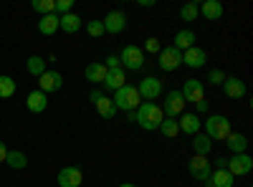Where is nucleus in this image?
Returning <instances> with one entry per match:
<instances>
[{"label":"nucleus","mask_w":253,"mask_h":187,"mask_svg":"<svg viewBox=\"0 0 253 187\" xmlns=\"http://www.w3.org/2000/svg\"><path fill=\"white\" fill-rule=\"evenodd\" d=\"M162 119H165V114H162V109L157 107L155 101H142L139 107L134 109V121L139 124L144 132H155V129H160Z\"/></svg>","instance_id":"1"},{"label":"nucleus","mask_w":253,"mask_h":187,"mask_svg":"<svg viewBox=\"0 0 253 187\" xmlns=\"http://www.w3.org/2000/svg\"><path fill=\"white\" fill-rule=\"evenodd\" d=\"M114 107H117V112L122 109V112H134L137 107H139V91H137V86H129V84H124L122 89H117L114 91Z\"/></svg>","instance_id":"2"},{"label":"nucleus","mask_w":253,"mask_h":187,"mask_svg":"<svg viewBox=\"0 0 253 187\" xmlns=\"http://www.w3.org/2000/svg\"><path fill=\"white\" fill-rule=\"evenodd\" d=\"M228 134H230V119H228V116H223V114H210V116L205 119V137H208V139L223 142V139H228Z\"/></svg>","instance_id":"3"},{"label":"nucleus","mask_w":253,"mask_h":187,"mask_svg":"<svg viewBox=\"0 0 253 187\" xmlns=\"http://www.w3.org/2000/svg\"><path fill=\"white\" fill-rule=\"evenodd\" d=\"M162 114L167 116V119H177L180 114H185V99H182V94L175 89V91H167V96H165V104H162Z\"/></svg>","instance_id":"4"},{"label":"nucleus","mask_w":253,"mask_h":187,"mask_svg":"<svg viewBox=\"0 0 253 187\" xmlns=\"http://www.w3.org/2000/svg\"><path fill=\"white\" fill-rule=\"evenodd\" d=\"M119 64L129 71H139L144 66V51L137 48V46H124L122 53H119Z\"/></svg>","instance_id":"5"},{"label":"nucleus","mask_w":253,"mask_h":187,"mask_svg":"<svg viewBox=\"0 0 253 187\" xmlns=\"http://www.w3.org/2000/svg\"><path fill=\"white\" fill-rule=\"evenodd\" d=\"M225 170L233 175V177H243V175H248L251 170H253V159H251V154H233V159H228V164H225Z\"/></svg>","instance_id":"6"},{"label":"nucleus","mask_w":253,"mask_h":187,"mask_svg":"<svg viewBox=\"0 0 253 187\" xmlns=\"http://www.w3.org/2000/svg\"><path fill=\"white\" fill-rule=\"evenodd\" d=\"M137 91H139V99H144V101H155V99L162 94V81L155 78V76H147V78L139 81Z\"/></svg>","instance_id":"7"},{"label":"nucleus","mask_w":253,"mask_h":187,"mask_svg":"<svg viewBox=\"0 0 253 187\" xmlns=\"http://www.w3.org/2000/svg\"><path fill=\"white\" fill-rule=\"evenodd\" d=\"M91 101H94V107H96V112H99V116L101 119H114L117 116V107H114V101L109 99V96H104L101 91H91Z\"/></svg>","instance_id":"8"},{"label":"nucleus","mask_w":253,"mask_h":187,"mask_svg":"<svg viewBox=\"0 0 253 187\" xmlns=\"http://www.w3.org/2000/svg\"><path fill=\"white\" fill-rule=\"evenodd\" d=\"M157 64H160L162 71H177L180 64H182V53L177 48H172V46H167V48L160 51V61H157Z\"/></svg>","instance_id":"9"},{"label":"nucleus","mask_w":253,"mask_h":187,"mask_svg":"<svg viewBox=\"0 0 253 187\" xmlns=\"http://www.w3.org/2000/svg\"><path fill=\"white\" fill-rule=\"evenodd\" d=\"M180 94H182L185 104H187V101H190V104H198V101L205 99V86H203V81H198V78H187Z\"/></svg>","instance_id":"10"},{"label":"nucleus","mask_w":253,"mask_h":187,"mask_svg":"<svg viewBox=\"0 0 253 187\" xmlns=\"http://www.w3.org/2000/svg\"><path fill=\"white\" fill-rule=\"evenodd\" d=\"M187 170H190V175H193V180H198V182H208L210 172H213V170H210L208 157H200V154H195L193 159H190Z\"/></svg>","instance_id":"11"},{"label":"nucleus","mask_w":253,"mask_h":187,"mask_svg":"<svg viewBox=\"0 0 253 187\" xmlns=\"http://www.w3.org/2000/svg\"><path fill=\"white\" fill-rule=\"evenodd\" d=\"M101 23H104V33L117 36V33H122V31L126 28V15H124L122 10H109L107 18H104Z\"/></svg>","instance_id":"12"},{"label":"nucleus","mask_w":253,"mask_h":187,"mask_svg":"<svg viewBox=\"0 0 253 187\" xmlns=\"http://www.w3.org/2000/svg\"><path fill=\"white\" fill-rule=\"evenodd\" d=\"M223 91H225L228 99H243L248 89H246V81H241L238 76H225V81H223Z\"/></svg>","instance_id":"13"},{"label":"nucleus","mask_w":253,"mask_h":187,"mask_svg":"<svg viewBox=\"0 0 253 187\" xmlns=\"http://www.w3.org/2000/svg\"><path fill=\"white\" fill-rule=\"evenodd\" d=\"M84 172L79 167H63L58 172V187H81Z\"/></svg>","instance_id":"14"},{"label":"nucleus","mask_w":253,"mask_h":187,"mask_svg":"<svg viewBox=\"0 0 253 187\" xmlns=\"http://www.w3.org/2000/svg\"><path fill=\"white\" fill-rule=\"evenodd\" d=\"M63 86V76L58 71H46L43 76H38V89L48 94V91H58Z\"/></svg>","instance_id":"15"},{"label":"nucleus","mask_w":253,"mask_h":187,"mask_svg":"<svg viewBox=\"0 0 253 187\" xmlns=\"http://www.w3.org/2000/svg\"><path fill=\"white\" fill-rule=\"evenodd\" d=\"M182 64L190 66V69H203V66L208 64V53H205L203 48L193 46V48H187V51L182 53Z\"/></svg>","instance_id":"16"},{"label":"nucleus","mask_w":253,"mask_h":187,"mask_svg":"<svg viewBox=\"0 0 253 187\" xmlns=\"http://www.w3.org/2000/svg\"><path fill=\"white\" fill-rule=\"evenodd\" d=\"M126 84V74H124V69L119 66V69H109L107 71V78H104V89H109V91H117V89H122Z\"/></svg>","instance_id":"17"},{"label":"nucleus","mask_w":253,"mask_h":187,"mask_svg":"<svg viewBox=\"0 0 253 187\" xmlns=\"http://www.w3.org/2000/svg\"><path fill=\"white\" fill-rule=\"evenodd\" d=\"M26 107H28V112L31 114H41V112H46V107H48V96L43 94V91H31L28 94V99H26Z\"/></svg>","instance_id":"18"},{"label":"nucleus","mask_w":253,"mask_h":187,"mask_svg":"<svg viewBox=\"0 0 253 187\" xmlns=\"http://www.w3.org/2000/svg\"><path fill=\"white\" fill-rule=\"evenodd\" d=\"M200 119H198V114H180V121H177V127H180V132H185V134H190V137H195L198 132H200Z\"/></svg>","instance_id":"19"},{"label":"nucleus","mask_w":253,"mask_h":187,"mask_svg":"<svg viewBox=\"0 0 253 187\" xmlns=\"http://www.w3.org/2000/svg\"><path fill=\"white\" fill-rule=\"evenodd\" d=\"M233 182H236V177L228 170H215L208 177V187H233Z\"/></svg>","instance_id":"20"},{"label":"nucleus","mask_w":253,"mask_h":187,"mask_svg":"<svg viewBox=\"0 0 253 187\" xmlns=\"http://www.w3.org/2000/svg\"><path fill=\"white\" fill-rule=\"evenodd\" d=\"M58 28L63 33H79L81 31V18L76 13H66V15H58Z\"/></svg>","instance_id":"21"},{"label":"nucleus","mask_w":253,"mask_h":187,"mask_svg":"<svg viewBox=\"0 0 253 187\" xmlns=\"http://www.w3.org/2000/svg\"><path fill=\"white\" fill-rule=\"evenodd\" d=\"M195 46V33L190 31V28H185V31H177V36H175V43H172V48H177L180 53H185L187 48H193Z\"/></svg>","instance_id":"22"},{"label":"nucleus","mask_w":253,"mask_h":187,"mask_svg":"<svg viewBox=\"0 0 253 187\" xmlns=\"http://www.w3.org/2000/svg\"><path fill=\"white\" fill-rule=\"evenodd\" d=\"M107 71H109V69L104 66V64H96V61H94V64L86 66V71H84V74H86V81H91V84H104Z\"/></svg>","instance_id":"23"},{"label":"nucleus","mask_w":253,"mask_h":187,"mask_svg":"<svg viewBox=\"0 0 253 187\" xmlns=\"http://www.w3.org/2000/svg\"><path fill=\"white\" fill-rule=\"evenodd\" d=\"M225 144H228V150L233 152V154H243V152L248 150V137H246V134H233V132H230L228 139H225Z\"/></svg>","instance_id":"24"},{"label":"nucleus","mask_w":253,"mask_h":187,"mask_svg":"<svg viewBox=\"0 0 253 187\" xmlns=\"http://www.w3.org/2000/svg\"><path fill=\"white\" fill-rule=\"evenodd\" d=\"M58 31V15L51 13V15H41L38 20V33H43V36H53Z\"/></svg>","instance_id":"25"},{"label":"nucleus","mask_w":253,"mask_h":187,"mask_svg":"<svg viewBox=\"0 0 253 187\" xmlns=\"http://www.w3.org/2000/svg\"><path fill=\"white\" fill-rule=\"evenodd\" d=\"M200 15H205L208 20H220L223 5L218 3V0H205V3L200 5Z\"/></svg>","instance_id":"26"},{"label":"nucleus","mask_w":253,"mask_h":187,"mask_svg":"<svg viewBox=\"0 0 253 187\" xmlns=\"http://www.w3.org/2000/svg\"><path fill=\"white\" fill-rule=\"evenodd\" d=\"M193 150H195V154H200V157H208L210 154V150H213V139H208L205 134H195L193 137Z\"/></svg>","instance_id":"27"},{"label":"nucleus","mask_w":253,"mask_h":187,"mask_svg":"<svg viewBox=\"0 0 253 187\" xmlns=\"http://www.w3.org/2000/svg\"><path fill=\"white\" fill-rule=\"evenodd\" d=\"M26 69H28L31 76H43V74L48 71V69H46V61L41 58V56H31L28 64H26Z\"/></svg>","instance_id":"28"},{"label":"nucleus","mask_w":253,"mask_h":187,"mask_svg":"<svg viewBox=\"0 0 253 187\" xmlns=\"http://www.w3.org/2000/svg\"><path fill=\"white\" fill-rule=\"evenodd\" d=\"M5 162L10 164L13 170H26V167H28V157H26L23 152H15V150H13V152H8Z\"/></svg>","instance_id":"29"},{"label":"nucleus","mask_w":253,"mask_h":187,"mask_svg":"<svg viewBox=\"0 0 253 187\" xmlns=\"http://www.w3.org/2000/svg\"><path fill=\"white\" fill-rule=\"evenodd\" d=\"M198 15H200V5H198V3H185V5L180 8V18L185 20V23H193V20H198Z\"/></svg>","instance_id":"30"},{"label":"nucleus","mask_w":253,"mask_h":187,"mask_svg":"<svg viewBox=\"0 0 253 187\" xmlns=\"http://www.w3.org/2000/svg\"><path fill=\"white\" fill-rule=\"evenodd\" d=\"M160 132L167 137V139H172V137H177L180 134V127H177V119H162V124H160Z\"/></svg>","instance_id":"31"},{"label":"nucleus","mask_w":253,"mask_h":187,"mask_svg":"<svg viewBox=\"0 0 253 187\" xmlns=\"http://www.w3.org/2000/svg\"><path fill=\"white\" fill-rule=\"evenodd\" d=\"M15 94V81L10 76H0V99H10Z\"/></svg>","instance_id":"32"},{"label":"nucleus","mask_w":253,"mask_h":187,"mask_svg":"<svg viewBox=\"0 0 253 187\" xmlns=\"http://www.w3.org/2000/svg\"><path fill=\"white\" fill-rule=\"evenodd\" d=\"M33 10L41 15H51L56 10V0H33Z\"/></svg>","instance_id":"33"},{"label":"nucleus","mask_w":253,"mask_h":187,"mask_svg":"<svg viewBox=\"0 0 253 187\" xmlns=\"http://www.w3.org/2000/svg\"><path fill=\"white\" fill-rule=\"evenodd\" d=\"M86 33H89L91 38H99V36H104V23H101V20H89Z\"/></svg>","instance_id":"34"},{"label":"nucleus","mask_w":253,"mask_h":187,"mask_svg":"<svg viewBox=\"0 0 253 187\" xmlns=\"http://www.w3.org/2000/svg\"><path fill=\"white\" fill-rule=\"evenodd\" d=\"M74 10V0H56V15H66V13H71Z\"/></svg>","instance_id":"35"},{"label":"nucleus","mask_w":253,"mask_h":187,"mask_svg":"<svg viewBox=\"0 0 253 187\" xmlns=\"http://www.w3.org/2000/svg\"><path fill=\"white\" fill-rule=\"evenodd\" d=\"M223 81H225V74L220 69H213L208 74V84H213V86H223Z\"/></svg>","instance_id":"36"},{"label":"nucleus","mask_w":253,"mask_h":187,"mask_svg":"<svg viewBox=\"0 0 253 187\" xmlns=\"http://www.w3.org/2000/svg\"><path fill=\"white\" fill-rule=\"evenodd\" d=\"M144 51H147V53H160V51H162L160 40H157V38H147V40H144Z\"/></svg>","instance_id":"37"},{"label":"nucleus","mask_w":253,"mask_h":187,"mask_svg":"<svg viewBox=\"0 0 253 187\" xmlns=\"http://www.w3.org/2000/svg\"><path fill=\"white\" fill-rule=\"evenodd\" d=\"M104 66H107V69H119V66H122V64H119V56H109Z\"/></svg>","instance_id":"38"},{"label":"nucleus","mask_w":253,"mask_h":187,"mask_svg":"<svg viewBox=\"0 0 253 187\" xmlns=\"http://www.w3.org/2000/svg\"><path fill=\"white\" fill-rule=\"evenodd\" d=\"M195 107H198V112H200V114H205V112H210V104H208L205 99H203V101H198V104H195Z\"/></svg>","instance_id":"39"},{"label":"nucleus","mask_w":253,"mask_h":187,"mask_svg":"<svg viewBox=\"0 0 253 187\" xmlns=\"http://www.w3.org/2000/svg\"><path fill=\"white\" fill-rule=\"evenodd\" d=\"M8 157V147H5V142H0V162H5Z\"/></svg>","instance_id":"40"},{"label":"nucleus","mask_w":253,"mask_h":187,"mask_svg":"<svg viewBox=\"0 0 253 187\" xmlns=\"http://www.w3.org/2000/svg\"><path fill=\"white\" fill-rule=\"evenodd\" d=\"M225 164H228V159L225 157H218V170H225Z\"/></svg>","instance_id":"41"},{"label":"nucleus","mask_w":253,"mask_h":187,"mask_svg":"<svg viewBox=\"0 0 253 187\" xmlns=\"http://www.w3.org/2000/svg\"><path fill=\"white\" fill-rule=\"evenodd\" d=\"M139 5H142V8H152L155 3H152V0H139Z\"/></svg>","instance_id":"42"},{"label":"nucleus","mask_w":253,"mask_h":187,"mask_svg":"<svg viewBox=\"0 0 253 187\" xmlns=\"http://www.w3.org/2000/svg\"><path fill=\"white\" fill-rule=\"evenodd\" d=\"M119 187H137V185H132V182H122Z\"/></svg>","instance_id":"43"}]
</instances>
